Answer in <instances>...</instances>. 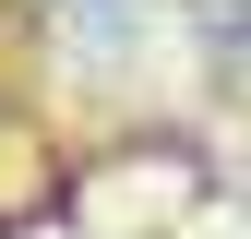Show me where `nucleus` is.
Instances as JSON below:
<instances>
[{
	"label": "nucleus",
	"instance_id": "2",
	"mask_svg": "<svg viewBox=\"0 0 251 239\" xmlns=\"http://www.w3.org/2000/svg\"><path fill=\"white\" fill-rule=\"evenodd\" d=\"M0 36H12V0H0Z\"/></svg>",
	"mask_w": 251,
	"mask_h": 239
},
{
	"label": "nucleus",
	"instance_id": "1",
	"mask_svg": "<svg viewBox=\"0 0 251 239\" xmlns=\"http://www.w3.org/2000/svg\"><path fill=\"white\" fill-rule=\"evenodd\" d=\"M48 215H72V156L48 143V120L24 96H0V239L48 227Z\"/></svg>",
	"mask_w": 251,
	"mask_h": 239
}]
</instances>
